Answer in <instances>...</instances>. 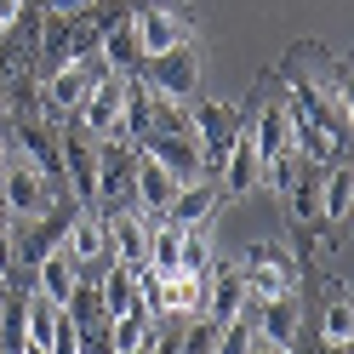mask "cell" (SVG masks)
I'll return each mask as SVG.
<instances>
[{
  "label": "cell",
  "mask_w": 354,
  "mask_h": 354,
  "mask_svg": "<svg viewBox=\"0 0 354 354\" xmlns=\"http://www.w3.org/2000/svg\"><path fill=\"white\" fill-rule=\"evenodd\" d=\"M57 246L69 252L80 269H92V263H109V229H103V212H75Z\"/></svg>",
  "instance_id": "cell-16"
},
{
  "label": "cell",
  "mask_w": 354,
  "mask_h": 354,
  "mask_svg": "<svg viewBox=\"0 0 354 354\" xmlns=\"http://www.w3.org/2000/svg\"><path fill=\"white\" fill-rule=\"evenodd\" d=\"M103 229H109V263H126V269H143L149 263V217L138 206H120V212H103Z\"/></svg>",
  "instance_id": "cell-11"
},
{
  "label": "cell",
  "mask_w": 354,
  "mask_h": 354,
  "mask_svg": "<svg viewBox=\"0 0 354 354\" xmlns=\"http://www.w3.org/2000/svg\"><path fill=\"white\" fill-rule=\"evenodd\" d=\"M57 320H63V308H57L52 297L24 292V326H29V343H40V348H46V343H52V331H57Z\"/></svg>",
  "instance_id": "cell-30"
},
{
  "label": "cell",
  "mask_w": 354,
  "mask_h": 354,
  "mask_svg": "<svg viewBox=\"0 0 354 354\" xmlns=\"http://www.w3.org/2000/svg\"><path fill=\"white\" fill-rule=\"evenodd\" d=\"M252 343H257V331H252L246 315H240V320H229V326H217L212 354H252Z\"/></svg>",
  "instance_id": "cell-32"
},
{
  "label": "cell",
  "mask_w": 354,
  "mask_h": 354,
  "mask_svg": "<svg viewBox=\"0 0 354 354\" xmlns=\"http://www.w3.org/2000/svg\"><path fill=\"white\" fill-rule=\"evenodd\" d=\"M131 177H138V143L103 138L97 143V201L92 206H103V212L131 206Z\"/></svg>",
  "instance_id": "cell-6"
},
{
  "label": "cell",
  "mask_w": 354,
  "mask_h": 354,
  "mask_svg": "<svg viewBox=\"0 0 354 354\" xmlns=\"http://www.w3.org/2000/svg\"><path fill=\"white\" fill-rule=\"evenodd\" d=\"M217 194H223V189H217L212 177H189V183H177V194H171L166 217H171V223H183V229H194V223H212Z\"/></svg>",
  "instance_id": "cell-20"
},
{
  "label": "cell",
  "mask_w": 354,
  "mask_h": 354,
  "mask_svg": "<svg viewBox=\"0 0 354 354\" xmlns=\"http://www.w3.org/2000/svg\"><path fill=\"white\" fill-rule=\"evenodd\" d=\"M348 337H354V308H348V297H337V303H326L320 343H348Z\"/></svg>",
  "instance_id": "cell-33"
},
{
  "label": "cell",
  "mask_w": 354,
  "mask_h": 354,
  "mask_svg": "<svg viewBox=\"0 0 354 354\" xmlns=\"http://www.w3.org/2000/svg\"><path fill=\"white\" fill-rule=\"evenodd\" d=\"M6 143H12V160H17V166L40 171L52 189H69V183H63V149H57V131H52L46 115H24V120L12 126Z\"/></svg>",
  "instance_id": "cell-2"
},
{
  "label": "cell",
  "mask_w": 354,
  "mask_h": 354,
  "mask_svg": "<svg viewBox=\"0 0 354 354\" xmlns=\"http://www.w3.org/2000/svg\"><path fill=\"white\" fill-rule=\"evenodd\" d=\"M24 6H29V0H0V29L17 24V12H24Z\"/></svg>",
  "instance_id": "cell-37"
},
{
  "label": "cell",
  "mask_w": 354,
  "mask_h": 354,
  "mask_svg": "<svg viewBox=\"0 0 354 354\" xmlns=\"http://www.w3.org/2000/svg\"><path fill=\"white\" fill-rule=\"evenodd\" d=\"M252 354H286V348H274V343H263V337H257V343H252Z\"/></svg>",
  "instance_id": "cell-39"
},
{
  "label": "cell",
  "mask_w": 354,
  "mask_h": 354,
  "mask_svg": "<svg viewBox=\"0 0 354 354\" xmlns=\"http://www.w3.org/2000/svg\"><path fill=\"white\" fill-rule=\"evenodd\" d=\"M189 115H194V143H201V171H223V154L234 143V131L246 126L234 103H217V97H189Z\"/></svg>",
  "instance_id": "cell-3"
},
{
  "label": "cell",
  "mask_w": 354,
  "mask_h": 354,
  "mask_svg": "<svg viewBox=\"0 0 354 354\" xmlns=\"http://www.w3.org/2000/svg\"><path fill=\"white\" fill-rule=\"evenodd\" d=\"M212 263H217V252H212V229H206V223L183 229V240H177V269L206 280V274H212Z\"/></svg>",
  "instance_id": "cell-27"
},
{
  "label": "cell",
  "mask_w": 354,
  "mask_h": 354,
  "mask_svg": "<svg viewBox=\"0 0 354 354\" xmlns=\"http://www.w3.org/2000/svg\"><path fill=\"white\" fill-rule=\"evenodd\" d=\"M0 35H6V29H0Z\"/></svg>",
  "instance_id": "cell-43"
},
{
  "label": "cell",
  "mask_w": 354,
  "mask_h": 354,
  "mask_svg": "<svg viewBox=\"0 0 354 354\" xmlns=\"http://www.w3.org/2000/svg\"><path fill=\"white\" fill-rule=\"evenodd\" d=\"M149 326H154V315H143V308L115 315V320H109V348H115V354H138L143 337H149Z\"/></svg>",
  "instance_id": "cell-31"
},
{
  "label": "cell",
  "mask_w": 354,
  "mask_h": 354,
  "mask_svg": "<svg viewBox=\"0 0 354 354\" xmlns=\"http://www.w3.org/2000/svg\"><path fill=\"white\" fill-rule=\"evenodd\" d=\"M46 354H80V326L63 315L57 320V331H52V343H46Z\"/></svg>",
  "instance_id": "cell-34"
},
{
  "label": "cell",
  "mask_w": 354,
  "mask_h": 354,
  "mask_svg": "<svg viewBox=\"0 0 354 354\" xmlns=\"http://www.w3.org/2000/svg\"><path fill=\"white\" fill-rule=\"evenodd\" d=\"M57 149H63V183H69V194L92 206L97 201V138H86V131H63Z\"/></svg>",
  "instance_id": "cell-12"
},
{
  "label": "cell",
  "mask_w": 354,
  "mask_h": 354,
  "mask_svg": "<svg viewBox=\"0 0 354 354\" xmlns=\"http://www.w3.org/2000/svg\"><path fill=\"white\" fill-rule=\"evenodd\" d=\"M103 75V57H75V63H63V69L46 75V86H40V97H46V120L57 115H75L80 97L92 92V80Z\"/></svg>",
  "instance_id": "cell-9"
},
{
  "label": "cell",
  "mask_w": 354,
  "mask_h": 354,
  "mask_svg": "<svg viewBox=\"0 0 354 354\" xmlns=\"http://www.w3.org/2000/svg\"><path fill=\"white\" fill-rule=\"evenodd\" d=\"M86 6H92V0H46V17H75Z\"/></svg>",
  "instance_id": "cell-36"
},
{
  "label": "cell",
  "mask_w": 354,
  "mask_h": 354,
  "mask_svg": "<svg viewBox=\"0 0 354 354\" xmlns=\"http://www.w3.org/2000/svg\"><path fill=\"white\" fill-rule=\"evenodd\" d=\"M63 315H69L80 331H86V326H103V320H109V315H103V286H97L92 274H80L75 292H69V303H63Z\"/></svg>",
  "instance_id": "cell-28"
},
{
  "label": "cell",
  "mask_w": 354,
  "mask_h": 354,
  "mask_svg": "<svg viewBox=\"0 0 354 354\" xmlns=\"http://www.w3.org/2000/svg\"><path fill=\"white\" fill-rule=\"evenodd\" d=\"M17 86H24V69H17V63L0 52V109H12V103H17Z\"/></svg>",
  "instance_id": "cell-35"
},
{
  "label": "cell",
  "mask_w": 354,
  "mask_h": 354,
  "mask_svg": "<svg viewBox=\"0 0 354 354\" xmlns=\"http://www.w3.org/2000/svg\"><path fill=\"white\" fill-rule=\"evenodd\" d=\"M6 292H12V286H6V274H0V297H6Z\"/></svg>",
  "instance_id": "cell-42"
},
{
  "label": "cell",
  "mask_w": 354,
  "mask_h": 354,
  "mask_svg": "<svg viewBox=\"0 0 354 354\" xmlns=\"http://www.w3.org/2000/svg\"><path fill=\"white\" fill-rule=\"evenodd\" d=\"M201 315L212 326H229V320L246 315V274H240V263H223V269L212 263V274H206V308H201Z\"/></svg>",
  "instance_id": "cell-13"
},
{
  "label": "cell",
  "mask_w": 354,
  "mask_h": 354,
  "mask_svg": "<svg viewBox=\"0 0 354 354\" xmlns=\"http://www.w3.org/2000/svg\"><path fill=\"white\" fill-rule=\"evenodd\" d=\"M97 286H103V315H109V320L138 308V274H131L126 263H109V274H103Z\"/></svg>",
  "instance_id": "cell-26"
},
{
  "label": "cell",
  "mask_w": 354,
  "mask_h": 354,
  "mask_svg": "<svg viewBox=\"0 0 354 354\" xmlns=\"http://www.w3.org/2000/svg\"><path fill=\"white\" fill-rule=\"evenodd\" d=\"M223 194H252L257 183H263V154H257V143H252V126H240L234 131V143H229V154H223Z\"/></svg>",
  "instance_id": "cell-17"
},
{
  "label": "cell",
  "mask_w": 354,
  "mask_h": 354,
  "mask_svg": "<svg viewBox=\"0 0 354 354\" xmlns=\"http://www.w3.org/2000/svg\"><path fill=\"white\" fill-rule=\"evenodd\" d=\"M97 57H103V69H115V75H138L143 46H138V29H131V12H126V17H115V24L103 29Z\"/></svg>",
  "instance_id": "cell-21"
},
{
  "label": "cell",
  "mask_w": 354,
  "mask_h": 354,
  "mask_svg": "<svg viewBox=\"0 0 354 354\" xmlns=\"http://www.w3.org/2000/svg\"><path fill=\"white\" fill-rule=\"evenodd\" d=\"M24 354H46V348H40V343H29V348H24Z\"/></svg>",
  "instance_id": "cell-41"
},
{
  "label": "cell",
  "mask_w": 354,
  "mask_h": 354,
  "mask_svg": "<svg viewBox=\"0 0 354 354\" xmlns=\"http://www.w3.org/2000/svg\"><path fill=\"white\" fill-rule=\"evenodd\" d=\"M292 109L308 120V126H320L326 138H337V143H348V109L343 103H331V97H320L315 86H303V80H292Z\"/></svg>",
  "instance_id": "cell-19"
},
{
  "label": "cell",
  "mask_w": 354,
  "mask_h": 354,
  "mask_svg": "<svg viewBox=\"0 0 354 354\" xmlns=\"http://www.w3.org/2000/svg\"><path fill=\"white\" fill-rule=\"evenodd\" d=\"M240 274H246V303H269V297H280V292H297V269H292V257H286L274 240L246 246Z\"/></svg>",
  "instance_id": "cell-4"
},
{
  "label": "cell",
  "mask_w": 354,
  "mask_h": 354,
  "mask_svg": "<svg viewBox=\"0 0 354 354\" xmlns=\"http://www.w3.org/2000/svg\"><path fill=\"white\" fill-rule=\"evenodd\" d=\"M75 280H80V263H75L69 252H63V246H57V252H46V257L35 263V292H40V297H52L57 308L69 303V292H75Z\"/></svg>",
  "instance_id": "cell-22"
},
{
  "label": "cell",
  "mask_w": 354,
  "mask_h": 354,
  "mask_svg": "<svg viewBox=\"0 0 354 354\" xmlns=\"http://www.w3.org/2000/svg\"><path fill=\"white\" fill-rule=\"evenodd\" d=\"M138 80L149 92H160V97L189 103L201 92V52H194V40H183V46H171V52H149L138 63Z\"/></svg>",
  "instance_id": "cell-1"
},
{
  "label": "cell",
  "mask_w": 354,
  "mask_h": 354,
  "mask_svg": "<svg viewBox=\"0 0 354 354\" xmlns=\"http://www.w3.org/2000/svg\"><path fill=\"white\" fill-rule=\"evenodd\" d=\"M348 201H354V166L337 160L320 171V223H348Z\"/></svg>",
  "instance_id": "cell-24"
},
{
  "label": "cell",
  "mask_w": 354,
  "mask_h": 354,
  "mask_svg": "<svg viewBox=\"0 0 354 354\" xmlns=\"http://www.w3.org/2000/svg\"><path fill=\"white\" fill-rule=\"evenodd\" d=\"M252 143H257L263 160L280 154V149H292V115H286V103H269V109L252 120Z\"/></svg>",
  "instance_id": "cell-25"
},
{
  "label": "cell",
  "mask_w": 354,
  "mask_h": 354,
  "mask_svg": "<svg viewBox=\"0 0 354 354\" xmlns=\"http://www.w3.org/2000/svg\"><path fill=\"white\" fill-rule=\"evenodd\" d=\"M171 194H177V177L160 166V160H149V154L138 149V177H131V206H138L149 223H160L166 206H171Z\"/></svg>",
  "instance_id": "cell-15"
},
{
  "label": "cell",
  "mask_w": 354,
  "mask_h": 354,
  "mask_svg": "<svg viewBox=\"0 0 354 354\" xmlns=\"http://www.w3.org/2000/svg\"><path fill=\"white\" fill-rule=\"evenodd\" d=\"M286 80H303V86H315L320 97L354 109V97H348V63H343V57H331V52H320V46H303L297 63L286 57Z\"/></svg>",
  "instance_id": "cell-8"
},
{
  "label": "cell",
  "mask_w": 354,
  "mask_h": 354,
  "mask_svg": "<svg viewBox=\"0 0 354 354\" xmlns=\"http://www.w3.org/2000/svg\"><path fill=\"white\" fill-rule=\"evenodd\" d=\"M252 308H257L252 331H257L263 343H274V348H286V354H292V348H297V292H280V297L252 303Z\"/></svg>",
  "instance_id": "cell-18"
},
{
  "label": "cell",
  "mask_w": 354,
  "mask_h": 354,
  "mask_svg": "<svg viewBox=\"0 0 354 354\" xmlns=\"http://www.w3.org/2000/svg\"><path fill=\"white\" fill-rule=\"evenodd\" d=\"M201 308H206V280H201V274H183V269L160 274V315H183V320H194Z\"/></svg>",
  "instance_id": "cell-23"
},
{
  "label": "cell",
  "mask_w": 354,
  "mask_h": 354,
  "mask_svg": "<svg viewBox=\"0 0 354 354\" xmlns=\"http://www.w3.org/2000/svg\"><path fill=\"white\" fill-rule=\"evenodd\" d=\"M138 149L149 154V160H160L177 183H189V177H206L201 171V143L194 138H177V131H143Z\"/></svg>",
  "instance_id": "cell-14"
},
{
  "label": "cell",
  "mask_w": 354,
  "mask_h": 354,
  "mask_svg": "<svg viewBox=\"0 0 354 354\" xmlns=\"http://www.w3.org/2000/svg\"><path fill=\"white\" fill-rule=\"evenodd\" d=\"M29 348V326H24V292L0 297V354H24Z\"/></svg>",
  "instance_id": "cell-29"
},
{
  "label": "cell",
  "mask_w": 354,
  "mask_h": 354,
  "mask_svg": "<svg viewBox=\"0 0 354 354\" xmlns=\"http://www.w3.org/2000/svg\"><path fill=\"white\" fill-rule=\"evenodd\" d=\"M126 86H131V75H115V69H103L97 80H92V92L80 97V131L86 138H115L120 131V115H126Z\"/></svg>",
  "instance_id": "cell-5"
},
{
  "label": "cell",
  "mask_w": 354,
  "mask_h": 354,
  "mask_svg": "<svg viewBox=\"0 0 354 354\" xmlns=\"http://www.w3.org/2000/svg\"><path fill=\"white\" fill-rule=\"evenodd\" d=\"M320 354H348V343H320Z\"/></svg>",
  "instance_id": "cell-40"
},
{
  "label": "cell",
  "mask_w": 354,
  "mask_h": 354,
  "mask_svg": "<svg viewBox=\"0 0 354 354\" xmlns=\"http://www.w3.org/2000/svg\"><path fill=\"white\" fill-rule=\"evenodd\" d=\"M52 183H46V177H40V171H29V166H6V171H0V206H6V217H17V223H29V217H40V212H46L52 206Z\"/></svg>",
  "instance_id": "cell-10"
},
{
  "label": "cell",
  "mask_w": 354,
  "mask_h": 354,
  "mask_svg": "<svg viewBox=\"0 0 354 354\" xmlns=\"http://www.w3.org/2000/svg\"><path fill=\"white\" fill-rule=\"evenodd\" d=\"M131 29H138L143 57H149V52H171V46H183V40H194V24L171 6V0H138V6H131Z\"/></svg>",
  "instance_id": "cell-7"
},
{
  "label": "cell",
  "mask_w": 354,
  "mask_h": 354,
  "mask_svg": "<svg viewBox=\"0 0 354 354\" xmlns=\"http://www.w3.org/2000/svg\"><path fill=\"white\" fill-rule=\"evenodd\" d=\"M12 166V143H6V131H0V171Z\"/></svg>",
  "instance_id": "cell-38"
}]
</instances>
